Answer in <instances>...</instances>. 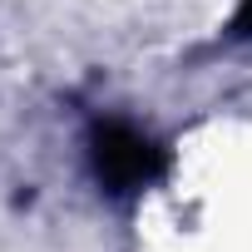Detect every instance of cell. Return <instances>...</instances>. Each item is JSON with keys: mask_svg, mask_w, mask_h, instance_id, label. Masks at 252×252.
Returning <instances> with one entry per match:
<instances>
[{"mask_svg": "<svg viewBox=\"0 0 252 252\" xmlns=\"http://www.w3.org/2000/svg\"><path fill=\"white\" fill-rule=\"evenodd\" d=\"M89 168L99 178V188H109L114 198H129V193H144L163 178L168 168V154L124 119H104L94 124L89 134Z\"/></svg>", "mask_w": 252, "mask_h": 252, "instance_id": "1", "label": "cell"}, {"mask_svg": "<svg viewBox=\"0 0 252 252\" xmlns=\"http://www.w3.org/2000/svg\"><path fill=\"white\" fill-rule=\"evenodd\" d=\"M232 40H252V0H242V10L232 15Z\"/></svg>", "mask_w": 252, "mask_h": 252, "instance_id": "2", "label": "cell"}]
</instances>
